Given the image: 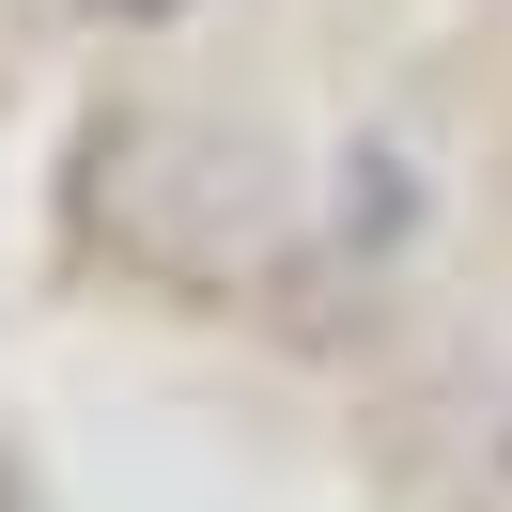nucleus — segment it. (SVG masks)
Segmentation results:
<instances>
[{"instance_id":"nucleus-1","label":"nucleus","mask_w":512,"mask_h":512,"mask_svg":"<svg viewBox=\"0 0 512 512\" xmlns=\"http://www.w3.org/2000/svg\"><path fill=\"white\" fill-rule=\"evenodd\" d=\"M94 16H171V0H94Z\"/></svg>"}]
</instances>
